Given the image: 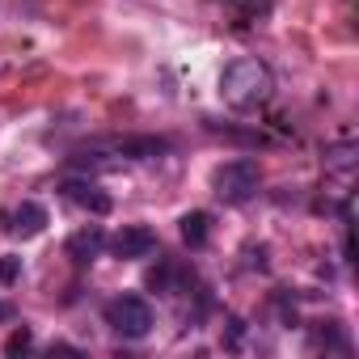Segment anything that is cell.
I'll return each mask as SVG.
<instances>
[{
  "instance_id": "obj_6",
  "label": "cell",
  "mask_w": 359,
  "mask_h": 359,
  "mask_svg": "<svg viewBox=\"0 0 359 359\" xmlns=\"http://www.w3.org/2000/svg\"><path fill=\"white\" fill-rule=\"evenodd\" d=\"M106 148L123 161H152V156L169 152V140H161V135H123V140H110Z\"/></svg>"
},
{
  "instance_id": "obj_11",
  "label": "cell",
  "mask_w": 359,
  "mask_h": 359,
  "mask_svg": "<svg viewBox=\"0 0 359 359\" xmlns=\"http://www.w3.org/2000/svg\"><path fill=\"white\" fill-rule=\"evenodd\" d=\"M148 287H152V292H173V266L148 271Z\"/></svg>"
},
{
  "instance_id": "obj_5",
  "label": "cell",
  "mask_w": 359,
  "mask_h": 359,
  "mask_svg": "<svg viewBox=\"0 0 359 359\" xmlns=\"http://www.w3.org/2000/svg\"><path fill=\"white\" fill-rule=\"evenodd\" d=\"M110 250H114V258H127V262L148 258V254L156 250V233H152V229H144V224H127L123 233H114Z\"/></svg>"
},
{
  "instance_id": "obj_7",
  "label": "cell",
  "mask_w": 359,
  "mask_h": 359,
  "mask_svg": "<svg viewBox=\"0 0 359 359\" xmlns=\"http://www.w3.org/2000/svg\"><path fill=\"white\" fill-rule=\"evenodd\" d=\"M102 250H106V233H102L97 224H89V229H81V233L68 237V258H72L76 266H89Z\"/></svg>"
},
{
  "instance_id": "obj_10",
  "label": "cell",
  "mask_w": 359,
  "mask_h": 359,
  "mask_svg": "<svg viewBox=\"0 0 359 359\" xmlns=\"http://www.w3.org/2000/svg\"><path fill=\"white\" fill-rule=\"evenodd\" d=\"M351 161H355V148L351 144H334L325 152V169H334V173H351Z\"/></svg>"
},
{
  "instance_id": "obj_2",
  "label": "cell",
  "mask_w": 359,
  "mask_h": 359,
  "mask_svg": "<svg viewBox=\"0 0 359 359\" xmlns=\"http://www.w3.org/2000/svg\"><path fill=\"white\" fill-rule=\"evenodd\" d=\"M102 317H106L110 334H118V338H127V342L148 338V334H152V325H156L152 304H148L144 296H114V300L102 309Z\"/></svg>"
},
{
  "instance_id": "obj_14",
  "label": "cell",
  "mask_w": 359,
  "mask_h": 359,
  "mask_svg": "<svg viewBox=\"0 0 359 359\" xmlns=\"http://www.w3.org/2000/svg\"><path fill=\"white\" fill-rule=\"evenodd\" d=\"M51 355H81V351H76V346H64V342H55V346H51Z\"/></svg>"
},
{
  "instance_id": "obj_12",
  "label": "cell",
  "mask_w": 359,
  "mask_h": 359,
  "mask_svg": "<svg viewBox=\"0 0 359 359\" xmlns=\"http://www.w3.org/2000/svg\"><path fill=\"white\" fill-rule=\"evenodd\" d=\"M30 346H34L30 330H13V334H9V342H5V355H26Z\"/></svg>"
},
{
  "instance_id": "obj_4",
  "label": "cell",
  "mask_w": 359,
  "mask_h": 359,
  "mask_svg": "<svg viewBox=\"0 0 359 359\" xmlns=\"http://www.w3.org/2000/svg\"><path fill=\"white\" fill-rule=\"evenodd\" d=\"M60 195L68 199V203H76V208H85V212H93V216H106L114 203H110V195L97 187V182H85V177H68V182L60 187Z\"/></svg>"
},
{
  "instance_id": "obj_1",
  "label": "cell",
  "mask_w": 359,
  "mask_h": 359,
  "mask_svg": "<svg viewBox=\"0 0 359 359\" xmlns=\"http://www.w3.org/2000/svg\"><path fill=\"white\" fill-rule=\"evenodd\" d=\"M275 93V76L262 60H233L220 76V97L237 110H254Z\"/></svg>"
},
{
  "instance_id": "obj_3",
  "label": "cell",
  "mask_w": 359,
  "mask_h": 359,
  "mask_svg": "<svg viewBox=\"0 0 359 359\" xmlns=\"http://www.w3.org/2000/svg\"><path fill=\"white\" fill-rule=\"evenodd\" d=\"M258 182H262V173H258V161H250V156H237V161L220 165L216 177H212V187H216V195H220L224 203H245V199H254V195H258Z\"/></svg>"
},
{
  "instance_id": "obj_15",
  "label": "cell",
  "mask_w": 359,
  "mask_h": 359,
  "mask_svg": "<svg viewBox=\"0 0 359 359\" xmlns=\"http://www.w3.org/2000/svg\"><path fill=\"white\" fill-rule=\"evenodd\" d=\"M0 317H13V309H9V304H0Z\"/></svg>"
},
{
  "instance_id": "obj_13",
  "label": "cell",
  "mask_w": 359,
  "mask_h": 359,
  "mask_svg": "<svg viewBox=\"0 0 359 359\" xmlns=\"http://www.w3.org/2000/svg\"><path fill=\"white\" fill-rule=\"evenodd\" d=\"M18 275H22V258H13V254H5V258H0V283H5V287H9V283H13Z\"/></svg>"
},
{
  "instance_id": "obj_8",
  "label": "cell",
  "mask_w": 359,
  "mask_h": 359,
  "mask_svg": "<svg viewBox=\"0 0 359 359\" xmlns=\"http://www.w3.org/2000/svg\"><path fill=\"white\" fill-rule=\"evenodd\" d=\"M5 220H9V224H5L9 233H18V237H39V233L47 229V208H39V203H30V199H26V203H22V208H13Z\"/></svg>"
},
{
  "instance_id": "obj_9",
  "label": "cell",
  "mask_w": 359,
  "mask_h": 359,
  "mask_svg": "<svg viewBox=\"0 0 359 359\" xmlns=\"http://www.w3.org/2000/svg\"><path fill=\"white\" fill-rule=\"evenodd\" d=\"M208 237H212V216H208V212H187V216H182V241H187L191 250H203Z\"/></svg>"
}]
</instances>
